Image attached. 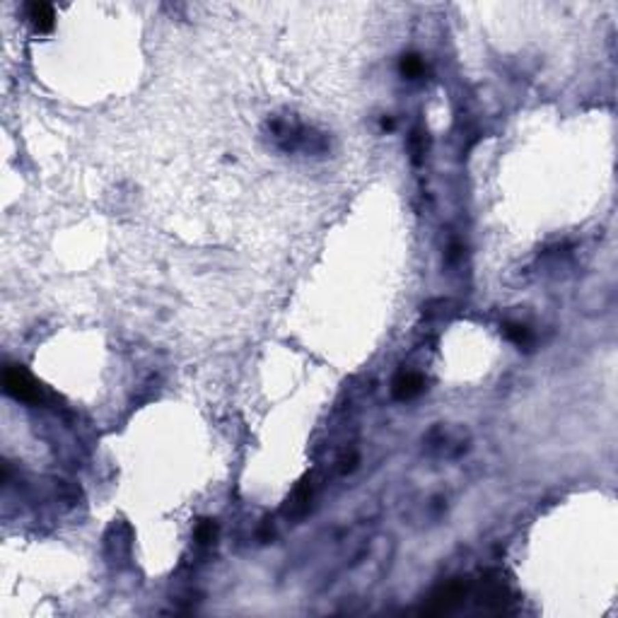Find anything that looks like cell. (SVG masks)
Returning a JSON list of instances; mask_svg holds the SVG:
<instances>
[{
	"instance_id": "6da1fadb",
	"label": "cell",
	"mask_w": 618,
	"mask_h": 618,
	"mask_svg": "<svg viewBox=\"0 0 618 618\" xmlns=\"http://www.w3.org/2000/svg\"><path fill=\"white\" fill-rule=\"evenodd\" d=\"M3 387L10 396H15L17 401L25 404H36L41 399V389L34 384V379L20 368H8L3 374Z\"/></svg>"
},
{
	"instance_id": "7a4b0ae2",
	"label": "cell",
	"mask_w": 618,
	"mask_h": 618,
	"mask_svg": "<svg viewBox=\"0 0 618 618\" xmlns=\"http://www.w3.org/2000/svg\"><path fill=\"white\" fill-rule=\"evenodd\" d=\"M466 587L461 582H450L447 587H442L433 597V606L425 608V613H447L450 608H454L456 604L464 599Z\"/></svg>"
},
{
	"instance_id": "3957f363",
	"label": "cell",
	"mask_w": 618,
	"mask_h": 618,
	"mask_svg": "<svg viewBox=\"0 0 618 618\" xmlns=\"http://www.w3.org/2000/svg\"><path fill=\"white\" fill-rule=\"evenodd\" d=\"M420 391H423V379H420V374L401 372L399 377H396V382H394V396L401 401L413 399V396H418Z\"/></svg>"
},
{
	"instance_id": "277c9868",
	"label": "cell",
	"mask_w": 618,
	"mask_h": 618,
	"mask_svg": "<svg viewBox=\"0 0 618 618\" xmlns=\"http://www.w3.org/2000/svg\"><path fill=\"white\" fill-rule=\"evenodd\" d=\"M29 20L34 22V27L39 31H49L53 27V8L47 3H31L29 5Z\"/></svg>"
},
{
	"instance_id": "5b68a950",
	"label": "cell",
	"mask_w": 618,
	"mask_h": 618,
	"mask_svg": "<svg viewBox=\"0 0 618 618\" xmlns=\"http://www.w3.org/2000/svg\"><path fill=\"white\" fill-rule=\"evenodd\" d=\"M423 61H420V56H404L401 58V73H404L406 77H418L420 73H423Z\"/></svg>"
},
{
	"instance_id": "8992f818",
	"label": "cell",
	"mask_w": 618,
	"mask_h": 618,
	"mask_svg": "<svg viewBox=\"0 0 618 618\" xmlns=\"http://www.w3.org/2000/svg\"><path fill=\"white\" fill-rule=\"evenodd\" d=\"M505 333H507V338H510V341L517 343V346H522V343H529V331H526L524 326H519V324H507Z\"/></svg>"
},
{
	"instance_id": "52a82bcc",
	"label": "cell",
	"mask_w": 618,
	"mask_h": 618,
	"mask_svg": "<svg viewBox=\"0 0 618 618\" xmlns=\"http://www.w3.org/2000/svg\"><path fill=\"white\" fill-rule=\"evenodd\" d=\"M196 539H198L201 543H208V541H213L215 539V524L213 522H201L198 524V529H196Z\"/></svg>"
}]
</instances>
